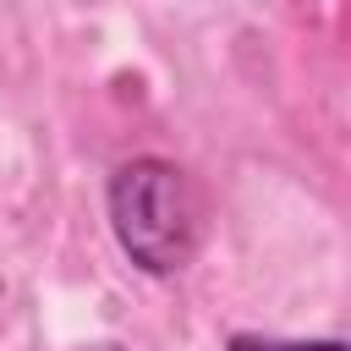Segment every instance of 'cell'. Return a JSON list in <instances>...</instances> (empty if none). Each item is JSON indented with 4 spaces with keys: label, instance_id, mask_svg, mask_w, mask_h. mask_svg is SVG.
Returning a JSON list of instances; mask_svg holds the SVG:
<instances>
[{
    "label": "cell",
    "instance_id": "1",
    "mask_svg": "<svg viewBox=\"0 0 351 351\" xmlns=\"http://www.w3.org/2000/svg\"><path fill=\"white\" fill-rule=\"evenodd\" d=\"M104 208H110V230L126 263L154 280L181 274L203 247V197L176 159L137 154L115 165L104 186Z\"/></svg>",
    "mask_w": 351,
    "mask_h": 351
},
{
    "label": "cell",
    "instance_id": "2",
    "mask_svg": "<svg viewBox=\"0 0 351 351\" xmlns=\"http://www.w3.org/2000/svg\"><path fill=\"white\" fill-rule=\"evenodd\" d=\"M225 351H346V340H274V335L236 329V335L225 340Z\"/></svg>",
    "mask_w": 351,
    "mask_h": 351
}]
</instances>
